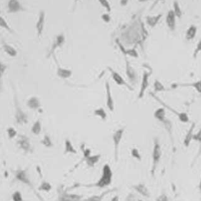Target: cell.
<instances>
[{
	"label": "cell",
	"instance_id": "obj_41",
	"mask_svg": "<svg viewBox=\"0 0 201 201\" xmlns=\"http://www.w3.org/2000/svg\"><path fill=\"white\" fill-rule=\"evenodd\" d=\"M129 56L132 57L137 58V57H138V53L137 51L135 49H133V48L130 49V50H126L125 56Z\"/></svg>",
	"mask_w": 201,
	"mask_h": 201
},
{
	"label": "cell",
	"instance_id": "obj_10",
	"mask_svg": "<svg viewBox=\"0 0 201 201\" xmlns=\"http://www.w3.org/2000/svg\"><path fill=\"white\" fill-rule=\"evenodd\" d=\"M125 68H126V74L129 81L132 85L137 84L138 81V76L136 70L131 66L130 62L128 61L126 56H125Z\"/></svg>",
	"mask_w": 201,
	"mask_h": 201
},
{
	"label": "cell",
	"instance_id": "obj_5",
	"mask_svg": "<svg viewBox=\"0 0 201 201\" xmlns=\"http://www.w3.org/2000/svg\"><path fill=\"white\" fill-rule=\"evenodd\" d=\"M13 174L14 180L29 186L32 190L34 191V187L31 181L28 169L18 167L16 171L13 172Z\"/></svg>",
	"mask_w": 201,
	"mask_h": 201
},
{
	"label": "cell",
	"instance_id": "obj_30",
	"mask_svg": "<svg viewBox=\"0 0 201 201\" xmlns=\"http://www.w3.org/2000/svg\"><path fill=\"white\" fill-rule=\"evenodd\" d=\"M173 11L174 14L176 15V18H178L179 19L181 18V17L183 16V11H182L180 4H179V2L178 1V0H174L173 1Z\"/></svg>",
	"mask_w": 201,
	"mask_h": 201
},
{
	"label": "cell",
	"instance_id": "obj_8",
	"mask_svg": "<svg viewBox=\"0 0 201 201\" xmlns=\"http://www.w3.org/2000/svg\"><path fill=\"white\" fill-rule=\"evenodd\" d=\"M16 144L18 145V148L25 154L31 153L33 151V148L29 138L24 134L19 135Z\"/></svg>",
	"mask_w": 201,
	"mask_h": 201
},
{
	"label": "cell",
	"instance_id": "obj_18",
	"mask_svg": "<svg viewBox=\"0 0 201 201\" xmlns=\"http://www.w3.org/2000/svg\"><path fill=\"white\" fill-rule=\"evenodd\" d=\"M24 8L19 0H9L8 2V11L10 13H16L24 11Z\"/></svg>",
	"mask_w": 201,
	"mask_h": 201
},
{
	"label": "cell",
	"instance_id": "obj_12",
	"mask_svg": "<svg viewBox=\"0 0 201 201\" xmlns=\"http://www.w3.org/2000/svg\"><path fill=\"white\" fill-rule=\"evenodd\" d=\"M151 73L150 72H148L145 71L143 74L142 84L140 89V91L138 95V99H142L145 95V93L149 86V79L150 77Z\"/></svg>",
	"mask_w": 201,
	"mask_h": 201
},
{
	"label": "cell",
	"instance_id": "obj_19",
	"mask_svg": "<svg viewBox=\"0 0 201 201\" xmlns=\"http://www.w3.org/2000/svg\"><path fill=\"white\" fill-rule=\"evenodd\" d=\"M105 89H106V104L108 107V109L110 111H113L115 109V105H114V101L113 99L111 96V88L108 81L105 82Z\"/></svg>",
	"mask_w": 201,
	"mask_h": 201
},
{
	"label": "cell",
	"instance_id": "obj_40",
	"mask_svg": "<svg viewBox=\"0 0 201 201\" xmlns=\"http://www.w3.org/2000/svg\"><path fill=\"white\" fill-rule=\"evenodd\" d=\"M12 200L13 201H24L21 193L19 191H16L13 193Z\"/></svg>",
	"mask_w": 201,
	"mask_h": 201
},
{
	"label": "cell",
	"instance_id": "obj_22",
	"mask_svg": "<svg viewBox=\"0 0 201 201\" xmlns=\"http://www.w3.org/2000/svg\"><path fill=\"white\" fill-rule=\"evenodd\" d=\"M1 45L3 50L9 56L14 57L17 56L18 51L13 46H12L4 40H2Z\"/></svg>",
	"mask_w": 201,
	"mask_h": 201
},
{
	"label": "cell",
	"instance_id": "obj_29",
	"mask_svg": "<svg viewBox=\"0 0 201 201\" xmlns=\"http://www.w3.org/2000/svg\"><path fill=\"white\" fill-rule=\"evenodd\" d=\"M42 130V124L39 119H38L34 122V123L33 124V126L31 129V133L34 135H39Z\"/></svg>",
	"mask_w": 201,
	"mask_h": 201
},
{
	"label": "cell",
	"instance_id": "obj_16",
	"mask_svg": "<svg viewBox=\"0 0 201 201\" xmlns=\"http://www.w3.org/2000/svg\"><path fill=\"white\" fill-rule=\"evenodd\" d=\"M166 24L171 31H174L176 28V16L173 10H169L166 17Z\"/></svg>",
	"mask_w": 201,
	"mask_h": 201
},
{
	"label": "cell",
	"instance_id": "obj_28",
	"mask_svg": "<svg viewBox=\"0 0 201 201\" xmlns=\"http://www.w3.org/2000/svg\"><path fill=\"white\" fill-rule=\"evenodd\" d=\"M64 154H77V151L74 148L72 143L70 142V141L68 139H65V149H64Z\"/></svg>",
	"mask_w": 201,
	"mask_h": 201
},
{
	"label": "cell",
	"instance_id": "obj_9",
	"mask_svg": "<svg viewBox=\"0 0 201 201\" xmlns=\"http://www.w3.org/2000/svg\"><path fill=\"white\" fill-rule=\"evenodd\" d=\"M58 194L57 201H81L84 197L82 195L68 193L62 187L59 188Z\"/></svg>",
	"mask_w": 201,
	"mask_h": 201
},
{
	"label": "cell",
	"instance_id": "obj_43",
	"mask_svg": "<svg viewBox=\"0 0 201 201\" xmlns=\"http://www.w3.org/2000/svg\"><path fill=\"white\" fill-rule=\"evenodd\" d=\"M156 201H169V199L166 193L162 191V193L156 198Z\"/></svg>",
	"mask_w": 201,
	"mask_h": 201
},
{
	"label": "cell",
	"instance_id": "obj_11",
	"mask_svg": "<svg viewBox=\"0 0 201 201\" xmlns=\"http://www.w3.org/2000/svg\"><path fill=\"white\" fill-rule=\"evenodd\" d=\"M107 68H108V71L110 72V73L111 74V77L116 84H118V86H126L130 91H133V88L126 82V81L123 78V77L118 73H117L116 71L113 70L110 67H108Z\"/></svg>",
	"mask_w": 201,
	"mask_h": 201
},
{
	"label": "cell",
	"instance_id": "obj_37",
	"mask_svg": "<svg viewBox=\"0 0 201 201\" xmlns=\"http://www.w3.org/2000/svg\"><path fill=\"white\" fill-rule=\"evenodd\" d=\"M6 133L9 139H13L18 135L17 131L13 127H9L6 129Z\"/></svg>",
	"mask_w": 201,
	"mask_h": 201
},
{
	"label": "cell",
	"instance_id": "obj_38",
	"mask_svg": "<svg viewBox=\"0 0 201 201\" xmlns=\"http://www.w3.org/2000/svg\"><path fill=\"white\" fill-rule=\"evenodd\" d=\"M131 155L133 157H134L135 159H137L139 161H142V155L140 152L139 150L136 148H134L131 149Z\"/></svg>",
	"mask_w": 201,
	"mask_h": 201
},
{
	"label": "cell",
	"instance_id": "obj_13",
	"mask_svg": "<svg viewBox=\"0 0 201 201\" xmlns=\"http://www.w3.org/2000/svg\"><path fill=\"white\" fill-rule=\"evenodd\" d=\"M65 36L63 33H60V34L58 35L55 37V40H54V42L51 46L50 50L49 51V53L48 54L47 57L49 58L52 54H54V51L56 50L58 48L62 46V45L65 43Z\"/></svg>",
	"mask_w": 201,
	"mask_h": 201
},
{
	"label": "cell",
	"instance_id": "obj_20",
	"mask_svg": "<svg viewBox=\"0 0 201 201\" xmlns=\"http://www.w3.org/2000/svg\"><path fill=\"white\" fill-rule=\"evenodd\" d=\"M196 128V122H193L189 130L188 131L186 134L185 135V137L184 138V140H183V145L184 146V147L186 148H189L192 141H193V136H194V129Z\"/></svg>",
	"mask_w": 201,
	"mask_h": 201
},
{
	"label": "cell",
	"instance_id": "obj_35",
	"mask_svg": "<svg viewBox=\"0 0 201 201\" xmlns=\"http://www.w3.org/2000/svg\"><path fill=\"white\" fill-rule=\"evenodd\" d=\"M41 144L43 146H44V147L48 148H52L54 146V144L52 141V139H51L50 136L47 134L44 135L43 139L41 141Z\"/></svg>",
	"mask_w": 201,
	"mask_h": 201
},
{
	"label": "cell",
	"instance_id": "obj_17",
	"mask_svg": "<svg viewBox=\"0 0 201 201\" xmlns=\"http://www.w3.org/2000/svg\"><path fill=\"white\" fill-rule=\"evenodd\" d=\"M131 188L137 192L139 194L146 198H150L151 197V193L147 186L143 183H139L135 185H133Z\"/></svg>",
	"mask_w": 201,
	"mask_h": 201
},
{
	"label": "cell",
	"instance_id": "obj_26",
	"mask_svg": "<svg viewBox=\"0 0 201 201\" xmlns=\"http://www.w3.org/2000/svg\"><path fill=\"white\" fill-rule=\"evenodd\" d=\"M198 33V28L196 26L192 24L191 25L186 31V39L188 41H191L194 40Z\"/></svg>",
	"mask_w": 201,
	"mask_h": 201
},
{
	"label": "cell",
	"instance_id": "obj_34",
	"mask_svg": "<svg viewBox=\"0 0 201 201\" xmlns=\"http://www.w3.org/2000/svg\"><path fill=\"white\" fill-rule=\"evenodd\" d=\"M94 114L95 116L99 117L103 121H105L107 117V114L103 107H99L94 110Z\"/></svg>",
	"mask_w": 201,
	"mask_h": 201
},
{
	"label": "cell",
	"instance_id": "obj_50",
	"mask_svg": "<svg viewBox=\"0 0 201 201\" xmlns=\"http://www.w3.org/2000/svg\"><path fill=\"white\" fill-rule=\"evenodd\" d=\"M139 2L140 3H145V2H147V1H149L150 0H138Z\"/></svg>",
	"mask_w": 201,
	"mask_h": 201
},
{
	"label": "cell",
	"instance_id": "obj_4",
	"mask_svg": "<svg viewBox=\"0 0 201 201\" xmlns=\"http://www.w3.org/2000/svg\"><path fill=\"white\" fill-rule=\"evenodd\" d=\"M166 112L164 107H159L154 112V117L157 119L159 122H161L169 135L171 137V141H173V124L172 122L166 117Z\"/></svg>",
	"mask_w": 201,
	"mask_h": 201
},
{
	"label": "cell",
	"instance_id": "obj_14",
	"mask_svg": "<svg viewBox=\"0 0 201 201\" xmlns=\"http://www.w3.org/2000/svg\"><path fill=\"white\" fill-rule=\"evenodd\" d=\"M46 19V12L44 10H41L39 13L38 19L36 24V28L37 31V34L39 38L42 36L45 24Z\"/></svg>",
	"mask_w": 201,
	"mask_h": 201
},
{
	"label": "cell",
	"instance_id": "obj_36",
	"mask_svg": "<svg viewBox=\"0 0 201 201\" xmlns=\"http://www.w3.org/2000/svg\"><path fill=\"white\" fill-rule=\"evenodd\" d=\"M0 27L4 28V30H6L11 33H14L13 30L10 27L6 19L2 16H0Z\"/></svg>",
	"mask_w": 201,
	"mask_h": 201
},
{
	"label": "cell",
	"instance_id": "obj_46",
	"mask_svg": "<svg viewBox=\"0 0 201 201\" xmlns=\"http://www.w3.org/2000/svg\"><path fill=\"white\" fill-rule=\"evenodd\" d=\"M125 201H143L142 199H138L135 194L129 195L125 199Z\"/></svg>",
	"mask_w": 201,
	"mask_h": 201
},
{
	"label": "cell",
	"instance_id": "obj_52",
	"mask_svg": "<svg viewBox=\"0 0 201 201\" xmlns=\"http://www.w3.org/2000/svg\"><path fill=\"white\" fill-rule=\"evenodd\" d=\"M79 0H74V1H75V3H77V1H78Z\"/></svg>",
	"mask_w": 201,
	"mask_h": 201
},
{
	"label": "cell",
	"instance_id": "obj_44",
	"mask_svg": "<svg viewBox=\"0 0 201 201\" xmlns=\"http://www.w3.org/2000/svg\"><path fill=\"white\" fill-rule=\"evenodd\" d=\"M193 140L199 143L200 144H201V128L196 134H194Z\"/></svg>",
	"mask_w": 201,
	"mask_h": 201
},
{
	"label": "cell",
	"instance_id": "obj_23",
	"mask_svg": "<svg viewBox=\"0 0 201 201\" xmlns=\"http://www.w3.org/2000/svg\"><path fill=\"white\" fill-rule=\"evenodd\" d=\"M162 17V14H158L153 16L148 15L146 17V23L151 28H154L158 24Z\"/></svg>",
	"mask_w": 201,
	"mask_h": 201
},
{
	"label": "cell",
	"instance_id": "obj_31",
	"mask_svg": "<svg viewBox=\"0 0 201 201\" xmlns=\"http://www.w3.org/2000/svg\"><path fill=\"white\" fill-rule=\"evenodd\" d=\"M8 69V66L0 61V93L3 90V78L4 75Z\"/></svg>",
	"mask_w": 201,
	"mask_h": 201
},
{
	"label": "cell",
	"instance_id": "obj_49",
	"mask_svg": "<svg viewBox=\"0 0 201 201\" xmlns=\"http://www.w3.org/2000/svg\"><path fill=\"white\" fill-rule=\"evenodd\" d=\"M198 188L199 192V193H200V194L201 195V178H200V180H199V183H198Z\"/></svg>",
	"mask_w": 201,
	"mask_h": 201
},
{
	"label": "cell",
	"instance_id": "obj_47",
	"mask_svg": "<svg viewBox=\"0 0 201 201\" xmlns=\"http://www.w3.org/2000/svg\"><path fill=\"white\" fill-rule=\"evenodd\" d=\"M129 0H120V4L122 6H126L128 3Z\"/></svg>",
	"mask_w": 201,
	"mask_h": 201
},
{
	"label": "cell",
	"instance_id": "obj_21",
	"mask_svg": "<svg viewBox=\"0 0 201 201\" xmlns=\"http://www.w3.org/2000/svg\"><path fill=\"white\" fill-rule=\"evenodd\" d=\"M117 189L116 188H113L111 189H108L104 192H103L101 194L99 195H93L92 196H90L85 199H82L81 201H103L104 198L108 195V194L114 192L116 191Z\"/></svg>",
	"mask_w": 201,
	"mask_h": 201
},
{
	"label": "cell",
	"instance_id": "obj_39",
	"mask_svg": "<svg viewBox=\"0 0 201 201\" xmlns=\"http://www.w3.org/2000/svg\"><path fill=\"white\" fill-rule=\"evenodd\" d=\"M101 6L104 8L107 12L110 13L111 11V7L108 0H98Z\"/></svg>",
	"mask_w": 201,
	"mask_h": 201
},
{
	"label": "cell",
	"instance_id": "obj_32",
	"mask_svg": "<svg viewBox=\"0 0 201 201\" xmlns=\"http://www.w3.org/2000/svg\"><path fill=\"white\" fill-rule=\"evenodd\" d=\"M52 189V186L50 183L46 181H43L39 187H38V190L39 191H43L46 193H49Z\"/></svg>",
	"mask_w": 201,
	"mask_h": 201
},
{
	"label": "cell",
	"instance_id": "obj_6",
	"mask_svg": "<svg viewBox=\"0 0 201 201\" xmlns=\"http://www.w3.org/2000/svg\"><path fill=\"white\" fill-rule=\"evenodd\" d=\"M150 95H151L154 100H157L158 102H159L161 104H162V106H164V107H166V109H169L170 111H171L173 114H174L179 119V120L183 122V123H188L189 122V117L188 114L186 112H178V111L175 110L174 109H173V107H171L170 106L166 104L165 102H164L161 100H160L158 97H157L155 94L152 93H150Z\"/></svg>",
	"mask_w": 201,
	"mask_h": 201
},
{
	"label": "cell",
	"instance_id": "obj_42",
	"mask_svg": "<svg viewBox=\"0 0 201 201\" xmlns=\"http://www.w3.org/2000/svg\"><path fill=\"white\" fill-rule=\"evenodd\" d=\"M201 52V40H200L199 41V42L198 43L197 45H196V47L195 48L194 50V52H193V57L194 58V59H196L198 55Z\"/></svg>",
	"mask_w": 201,
	"mask_h": 201
},
{
	"label": "cell",
	"instance_id": "obj_27",
	"mask_svg": "<svg viewBox=\"0 0 201 201\" xmlns=\"http://www.w3.org/2000/svg\"><path fill=\"white\" fill-rule=\"evenodd\" d=\"M101 158V154H98L96 155H89L86 159L85 162L89 167H94L96 164L99 162Z\"/></svg>",
	"mask_w": 201,
	"mask_h": 201
},
{
	"label": "cell",
	"instance_id": "obj_25",
	"mask_svg": "<svg viewBox=\"0 0 201 201\" xmlns=\"http://www.w3.org/2000/svg\"><path fill=\"white\" fill-rule=\"evenodd\" d=\"M57 75L62 79H68L72 75V71L70 69L63 68L57 64Z\"/></svg>",
	"mask_w": 201,
	"mask_h": 201
},
{
	"label": "cell",
	"instance_id": "obj_51",
	"mask_svg": "<svg viewBox=\"0 0 201 201\" xmlns=\"http://www.w3.org/2000/svg\"><path fill=\"white\" fill-rule=\"evenodd\" d=\"M164 1V0H156V2H155V3L154 4L153 6H154V5H155L156 4H157V3L159 2V1Z\"/></svg>",
	"mask_w": 201,
	"mask_h": 201
},
{
	"label": "cell",
	"instance_id": "obj_15",
	"mask_svg": "<svg viewBox=\"0 0 201 201\" xmlns=\"http://www.w3.org/2000/svg\"><path fill=\"white\" fill-rule=\"evenodd\" d=\"M173 88H176L178 87L183 88H193L197 93L201 95V79L198 80L193 83H174L172 84Z\"/></svg>",
	"mask_w": 201,
	"mask_h": 201
},
{
	"label": "cell",
	"instance_id": "obj_24",
	"mask_svg": "<svg viewBox=\"0 0 201 201\" xmlns=\"http://www.w3.org/2000/svg\"><path fill=\"white\" fill-rule=\"evenodd\" d=\"M26 104L30 109L34 110V111L38 110L41 106L40 100H39L38 98L36 96L31 97L27 101Z\"/></svg>",
	"mask_w": 201,
	"mask_h": 201
},
{
	"label": "cell",
	"instance_id": "obj_48",
	"mask_svg": "<svg viewBox=\"0 0 201 201\" xmlns=\"http://www.w3.org/2000/svg\"><path fill=\"white\" fill-rule=\"evenodd\" d=\"M110 201H120V199H119V196H115L114 197H113Z\"/></svg>",
	"mask_w": 201,
	"mask_h": 201
},
{
	"label": "cell",
	"instance_id": "obj_33",
	"mask_svg": "<svg viewBox=\"0 0 201 201\" xmlns=\"http://www.w3.org/2000/svg\"><path fill=\"white\" fill-rule=\"evenodd\" d=\"M154 93H159V92H164L166 91L167 89L165 88V86L163 85V84L159 81L158 79H155L154 84Z\"/></svg>",
	"mask_w": 201,
	"mask_h": 201
},
{
	"label": "cell",
	"instance_id": "obj_7",
	"mask_svg": "<svg viewBox=\"0 0 201 201\" xmlns=\"http://www.w3.org/2000/svg\"><path fill=\"white\" fill-rule=\"evenodd\" d=\"M125 129V127L117 129L112 136V139L114 144V155H115V162H117L118 159L119 147H120V144L121 143V139L123 138Z\"/></svg>",
	"mask_w": 201,
	"mask_h": 201
},
{
	"label": "cell",
	"instance_id": "obj_45",
	"mask_svg": "<svg viewBox=\"0 0 201 201\" xmlns=\"http://www.w3.org/2000/svg\"><path fill=\"white\" fill-rule=\"evenodd\" d=\"M101 18L103 21V22H105L106 23H110L111 21V19L110 15L108 13H103L101 16Z\"/></svg>",
	"mask_w": 201,
	"mask_h": 201
},
{
	"label": "cell",
	"instance_id": "obj_2",
	"mask_svg": "<svg viewBox=\"0 0 201 201\" xmlns=\"http://www.w3.org/2000/svg\"><path fill=\"white\" fill-rule=\"evenodd\" d=\"M14 89V119L15 122L18 125L23 126L28 124V114L23 111L20 106L18 98L17 96L16 91Z\"/></svg>",
	"mask_w": 201,
	"mask_h": 201
},
{
	"label": "cell",
	"instance_id": "obj_3",
	"mask_svg": "<svg viewBox=\"0 0 201 201\" xmlns=\"http://www.w3.org/2000/svg\"><path fill=\"white\" fill-rule=\"evenodd\" d=\"M161 156L162 150L159 139L157 137H154L153 139V148L152 152V166L151 168V174L152 177H154L155 175L157 167L161 160Z\"/></svg>",
	"mask_w": 201,
	"mask_h": 201
},
{
	"label": "cell",
	"instance_id": "obj_1",
	"mask_svg": "<svg viewBox=\"0 0 201 201\" xmlns=\"http://www.w3.org/2000/svg\"><path fill=\"white\" fill-rule=\"evenodd\" d=\"M113 179V172L112 170L108 164H105L102 169V174L100 179L97 181V182L91 184H86V185H81L73 186V187H97V188H105L109 185H110L112 182Z\"/></svg>",
	"mask_w": 201,
	"mask_h": 201
}]
</instances>
